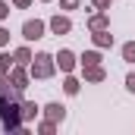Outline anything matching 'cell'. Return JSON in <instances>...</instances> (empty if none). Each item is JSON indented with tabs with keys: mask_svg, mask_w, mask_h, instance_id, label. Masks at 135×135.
Segmentation results:
<instances>
[{
	"mask_svg": "<svg viewBox=\"0 0 135 135\" xmlns=\"http://www.w3.org/2000/svg\"><path fill=\"white\" fill-rule=\"evenodd\" d=\"M0 116L6 126L19 123V94H6V88H0Z\"/></svg>",
	"mask_w": 135,
	"mask_h": 135,
	"instance_id": "1",
	"label": "cell"
},
{
	"mask_svg": "<svg viewBox=\"0 0 135 135\" xmlns=\"http://www.w3.org/2000/svg\"><path fill=\"white\" fill-rule=\"evenodd\" d=\"M38 32H41L38 25H25V35H28V38H38Z\"/></svg>",
	"mask_w": 135,
	"mask_h": 135,
	"instance_id": "2",
	"label": "cell"
},
{
	"mask_svg": "<svg viewBox=\"0 0 135 135\" xmlns=\"http://www.w3.org/2000/svg\"><path fill=\"white\" fill-rule=\"evenodd\" d=\"M126 57H129V60H135V47H132V44L126 47Z\"/></svg>",
	"mask_w": 135,
	"mask_h": 135,
	"instance_id": "3",
	"label": "cell"
},
{
	"mask_svg": "<svg viewBox=\"0 0 135 135\" xmlns=\"http://www.w3.org/2000/svg\"><path fill=\"white\" fill-rule=\"evenodd\" d=\"M129 88H132V91H135V75H132V79H129Z\"/></svg>",
	"mask_w": 135,
	"mask_h": 135,
	"instance_id": "4",
	"label": "cell"
}]
</instances>
